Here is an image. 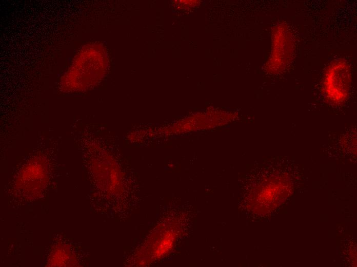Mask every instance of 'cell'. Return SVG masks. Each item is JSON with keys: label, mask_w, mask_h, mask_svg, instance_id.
<instances>
[{"label": "cell", "mask_w": 357, "mask_h": 267, "mask_svg": "<svg viewBox=\"0 0 357 267\" xmlns=\"http://www.w3.org/2000/svg\"><path fill=\"white\" fill-rule=\"evenodd\" d=\"M351 84L350 68L342 60L334 61L328 67L324 80V91L331 103L340 104L348 97Z\"/></svg>", "instance_id": "1"}]
</instances>
